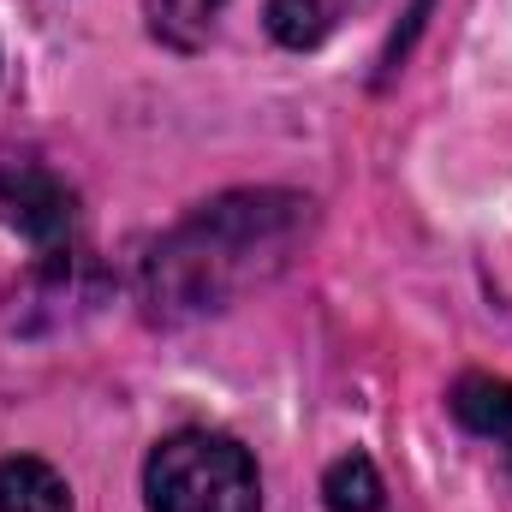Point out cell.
<instances>
[{"label":"cell","instance_id":"6da1fadb","mask_svg":"<svg viewBox=\"0 0 512 512\" xmlns=\"http://www.w3.org/2000/svg\"><path fill=\"white\" fill-rule=\"evenodd\" d=\"M310 233V203L292 191H233L179 221L143 262V304L155 322L227 310L239 292L280 274Z\"/></svg>","mask_w":512,"mask_h":512},{"label":"cell","instance_id":"7a4b0ae2","mask_svg":"<svg viewBox=\"0 0 512 512\" xmlns=\"http://www.w3.org/2000/svg\"><path fill=\"white\" fill-rule=\"evenodd\" d=\"M143 501L149 512H256L262 483L256 459L215 429H179L155 441L143 465Z\"/></svg>","mask_w":512,"mask_h":512},{"label":"cell","instance_id":"3957f363","mask_svg":"<svg viewBox=\"0 0 512 512\" xmlns=\"http://www.w3.org/2000/svg\"><path fill=\"white\" fill-rule=\"evenodd\" d=\"M0 215L18 221L42 251H54L72 233V197L48 173H0Z\"/></svg>","mask_w":512,"mask_h":512},{"label":"cell","instance_id":"277c9868","mask_svg":"<svg viewBox=\"0 0 512 512\" xmlns=\"http://www.w3.org/2000/svg\"><path fill=\"white\" fill-rule=\"evenodd\" d=\"M453 417L471 435L495 441L512 471V382H501V376H465V382L453 387Z\"/></svg>","mask_w":512,"mask_h":512},{"label":"cell","instance_id":"5b68a950","mask_svg":"<svg viewBox=\"0 0 512 512\" xmlns=\"http://www.w3.org/2000/svg\"><path fill=\"white\" fill-rule=\"evenodd\" d=\"M0 512H72L66 477L42 459H0Z\"/></svg>","mask_w":512,"mask_h":512},{"label":"cell","instance_id":"8992f818","mask_svg":"<svg viewBox=\"0 0 512 512\" xmlns=\"http://www.w3.org/2000/svg\"><path fill=\"white\" fill-rule=\"evenodd\" d=\"M268 36L280 42V48H322L328 42V30H334V18H340V0H268Z\"/></svg>","mask_w":512,"mask_h":512},{"label":"cell","instance_id":"52a82bcc","mask_svg":"<svg viewBox=\"0 0 512 512\" xmlns=\"http://www.w3.org/2000/svg\"><path fill=\"white\" fill-rule=\"evenodd\" d=\"M322 501H328V512H382V501H387L382 471H376L364 453H346V459L328 465V477H322Z\"/></svg>","mask_w":512,"mask_h":512},{"label":"cell","instance_id":"ba28073f","mask_svg":"<svg viewBox=\"0 0 512 512\" xmlns=\"http://www.w3.org/2000/svg\"><path fill=\"white\" fill-rule=\"evenodd\" d=\"M227 0H149V30L167 48H203Z\"/></svg>","mask_w":512,"mask_h":512}]
</instances>
